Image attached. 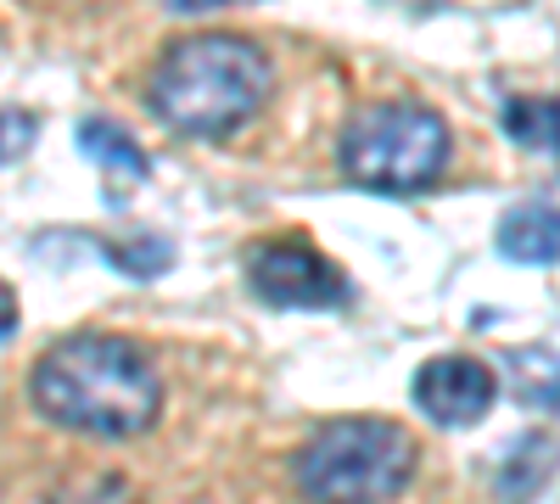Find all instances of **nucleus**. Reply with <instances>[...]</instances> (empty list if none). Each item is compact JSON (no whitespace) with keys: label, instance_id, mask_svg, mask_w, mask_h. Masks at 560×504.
I'll use <instances>...</instances> for the list:
<instances>
[{"label":"nucleus","instance_id":"3","mask_svg":"<svg viewBox=\"0 0 560 504\" xmlns=\"http://www.w3.org/2000/svg\"><path fill=\"white\" fill-rule=\"evenodd\" d=\"M415 471V443L404 426L359 415L331 421L298 448V488L308 504H393L409 488Z\"/></svg>","mask_w":560,"mask_h":504},{"label":"nucleus","instance_id":"4","mask_svg":"<svg viewBox=\"0 0 560 504\" xmlns=\"http://www.w3.org/2000/svg\"><path fill=\"white\" fill-rule=\"evenodd\" d=\"M342 168L364 191H382V197L427 191L448 168V129L432 107H409V102L370 107L342 134Z\"/></svg>","mask_w":560,"mask_h":504},{"label":"nucleus","instance_id":"8","mask_svg":"<svg viewBox=\"0 0 560 504\" xmlns=\"http://www.w3.org/2000/svg\"><path fill=\"white\" fill-rule=\"evenodd\" d=\"M79 146L90 152V163H102L118 179H147V152H140L135 134L118 129L113 118H84L79 124Z\"/></svg>","mask_w":560,"mask_h":504},{"label":"nucleus","instance_id":"9","mask_svg":"<svg viewBox=\"0 0 560 504\" xmlns=\"http://www.w3.org/2000/svg\"><path fill=\"white\" fill-rule=\"evenodd\" d=\"M504 134L527 152L560 157V102L549 96H510L504 102Z\"/></svg>","mask_w":560,"mask_h":504},{"label":"nucleus","instance_id":"12","mask_svg":"<svg viewBox=\"0 0 560 504\" xmlns=\"http://www.w3.org/2000/svg\"><path fill=\"white\" fill-rule=\"evenodd\" d=\"M527 398H533V403H544L549 415H560V376H555L549 387H527Z\"/></svg>","mask_w":560,"mask_h":504},{"label":"nucleus","instance_id":"13","mask_svg":"<svg viewBox=\"0 0 560 504\" xmlns=\"http://www.w3.org/2000/svg\"><path fill=\"white\" fill-rule=\"evenodd\" d=\"M185 7H208V0H185Z\"/></svg>","mask_w":560,"mask_h":504},{"label":"nucleus","instance_id":"10","mask_svg":"<svg viewBox=\"0 0 560 504\" xmlns=\"http://www.w3.org/2000/svg\"><path fill=\"white\" fill-rule=\"evenodd\" d=\"M28 141H34V118L28 113H0V163L23 157Z\"/></svg>","mask_w":560,"mask_h":504},{"label":"nucleus","instance_id":"7","mask_svg":"<svg viewBox=\"0 0 560 504\" xmlns=\"http://www.w3.org/2000/svg\"><path fill=\"white\" fill-rule=\"evenodd\" d=\"M499 253L510 263H560V208L522 202L499 219Z\"/></svg>","mask_w":560,"mask_h":504},{"label":"nucleus","instance_id":"5","mask_svg":"<svg viewBox=\"0 0 560 504\" xmlns=\"http://www.w3.org/2000/svg\"><path fill=\"white\" fill-rule=\"evenodd\" d=\"M247 281L275 308H342L348 274L308 242H264L247 253Z\"/></svg>","mask_w":560,"mask_h":504},{"label":"nucleus","instance_id":"11","mask_svg":"<svg viewBox=\"0 0 560 504\" xmlns=\"http://www.w3.org/2000/svg\"><path fill=\"white\" fill-rule=\"evenodd\" d=\"M12 331H18V292L0 281V342H7Z\"/></svg>","mask_w":560,"mask_h":504},{"label":"nucleus","instance_id":"1","mask_svg":"<svg viewBox=\"0 0 560 504\" xmlns=\"http://www.w3.org/2000/svg\"><path fill=\"white\" fill-rule=\"evenodd\" d=\"M45 421L84 437H140L163 409V376L129 337H68L34 364Z\"/></svg>","mask_w":560,"mask_h":504},{"label":"nucleus","instance_id":"2","mask_svg":"<svg viewBox=\"0 0 560 504\" xmlns=\"http://www.w3.org/2000/svg\"><path fill=\"white\" fill-rule=\"evenodd\" d=\"M269 102V57L242 34H191L152 73V113L197 141L236 134Z\"/></svg>","mask_w":560,"mask_h":504},{"label":"nucleus","instance_id":"6","mask_svg":"<svg viewBox=\"0 0 560 504\" xmlns=\"http://www.w3.org/2000/svg\"><path fill=\"white\" fill-rule=\"evenodd\" d=\"M499 398V376L488 371L482 359L465 353H438L415 371V403L420 415L438 426H477Z\"/></svg>","mask_w":560,"mask_h":504}]
</instances>
